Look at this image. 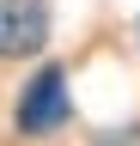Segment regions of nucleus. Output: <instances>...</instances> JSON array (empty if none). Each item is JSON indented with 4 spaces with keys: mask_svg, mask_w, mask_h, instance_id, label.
I'll return each instance as SVG.
<instances>
[{
    "mask_svg": "<svg viewBox=\"0 0 140 146\" xmlns=\"http://www.w3.org/2000/svg\"><path fill=\"white\" fill-rule=\"evenodd\" d=\"M12 122H19V134H55L67 122V67H37V79L25 85L19 110H12Z\"/></svg>",
    "mask_w": 140,
    "mask_h": 146,
    "instance_id": "nucleus-1",
    "label": "nucleus"
},
{
    "mask_svg": "<svg viewBox=\"0 0 140 146\" xmlns=\"http://www.w3.org/2000/svg\"><path fill=\"white\" fill-rule=\"evenodd\" d=\"M49 43V6L43 0H0V61H25Z\"/></svg>",
    "mask_w": 140,
    "mask_h": 146,
    "instance_id": "nucleus-2",
    "label": "nucleus"
}]
</instances>
